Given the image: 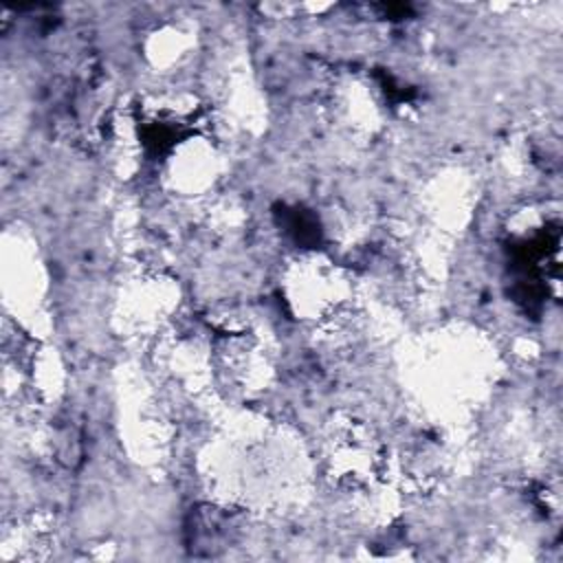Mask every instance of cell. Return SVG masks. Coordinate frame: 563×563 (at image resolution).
I'll list each match as a JSON object with an SVG mask.
<instances>
[{
  "instance_id": "1",
  "label": "cell",
  "mask_w": 563,
  "mask_h": 563,
  "mask_svg": "<svg viewBox=\"0 0 563 563\" xmlns=\"http://www.w3.org/2000/svg\"><path fill=\"white\" fill-rule=\"evenodd\" d=\"M323 462L341 486L361 488L383 473L387 453L365 420L341 416L323 433Z\"/></svg>"
},
{
  "instance_id": "3",
  "label": "cell",
  "mask_w": 563,
  "mask_h": 563,
  "mask_svg": "<svg viewBox=\"0 0 563 563\" xmlns=\"http://www.w3.org/2000/svg\"><path fill=\"white\" fill-rule=\"evenodd\" d=\"M220 174V158L216 147L205 139L187 136L169 150L167 178L183 196L205 194L213 187Z\"/></svg>"
},
{
  "instance_id": "2",
  "label": "cell",
  "mask_w": 563,
  "mask_h": 563,
  "mask_svg": "<svg viewBox=\"0 0 563 563\" xmlns=\"http://www.w3.org/2000/svg\"><path fill=\"white\" fill-rule=\"evenodd\" d=\"M347 279L341 268L317 255L299 260L286 277V299L297 314L325 321L345 308Z\"/></svg>"
}]
</instances>
